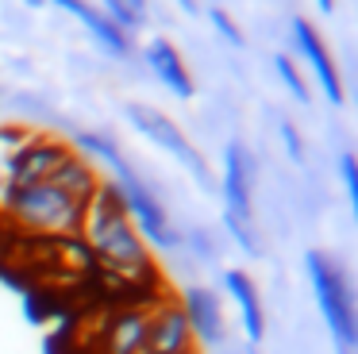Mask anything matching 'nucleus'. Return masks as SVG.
Segmentation results:
<instances>
[{"mask_svg": "<svg viewBox=\"0 0 358 354\" xmlns=\"http://www.w3.org/2000/svg\"><path fill=\"white\" fill-rule=\"evenodd\" d=\"M124 112H127V120H131V127L139 131V135H147L155 146H162L173 162H181V166L196 177V185H201V189H212V185H216V181H212L208 162H204V154L189 143L185 131H181L166 112H158V108H150V104H139V100H135V104H127Z\"/></svg>", "mask_w": 358, "mask_h": 354, "instance_id": "nucleus-5", "label": "nucleus"}, {"mask_svg": "<svg viewBox=\"0 0 358 354\" xmlns=\"http://www.w3.org/2000/svg\"><path fill=\"white\" fill-rule=\"evenodd\" d=\"M0 235H4V215H0Z\"/></svg>", "mask_w": 358, "mask_h": 354, "instance_id": "nucleus-24", "label": "nucleus"}, {"mask_svg": "<svg viewBox=\"0 0 358 354\" xmlns=\"http://www.w3.org/2000/svg\"><path fill=\"white\" fill-rule=\"evenodd\" d=\"M101 12L108 15V20L116 23L124 35H127V31H135V27L143 23V8H135L131 0H101Z\"/></svg>", "mask_w": 358, "mask_h": 354, "instance_id": "nucleus-15", "label": "nucleus"}, {"mask_svg": "<svg viewBox=\"0 0 358 354\" xmlns=\"http://www.w3.org/2000/svg\"><path fill=\"white\" fill-rule=\"evenodd\" d=\"M281 139H285L289 154H293L296 162H304V143H301V135H296V127H293V123H281Z\"/></svg>", "mask_w": 358, "mask_h": 354, "instance_id": "nucleus-19", "label": "nucleus"}, {"mask_svg": "<svg viewBox=\"0 0 358 354\" xmlns=\"http://www.w3.org/2000/svg\"><path fill=\"white\" fill-rule=\"evenodd\" d=\"M73 15H78V20L85 23L89 31H93V38H101V46H104V50H112L116 58H127V54H131V38H127L124 31H120L116 23H112V20H108V15H104L96 4L81 0V4L73 8Z\"/></svg>", "mask_w": 358, "mask_h": 354, "instance_id": "nucleus-14", "label": "nucleus"}, {"mask_svg": "<svg viewBox=\"0 0 358 354\" xmlns=\"http://www.w3.org/2000/svg\"><path fill=\"white\" fill-rule=\"evenodd\" d=\"M73 154V146L66 139H55V135H27V143L12 154L8 162V181H4V192H16V189H27V185H39V181H50L58 166ZM0 192V197H4Z\"/></svg>", "mask_w": 358, "mask_h": 354, "instance_id": "nucleus-7", "label": "nucleus"}, {"mask_svg": "<svg viewBox=\"0 0 358 354\" xmlns=\"http://www.w3.org/2000/svg\"><path fill=\"white\" fill-rule=\"evenodd\" d=\"M224 227L247 254H258L255 239V154L243 143L224 150Z\"/></svg>", "mask_w": 358, "mask_h": 354, "instance_id": "nucleus-4", "label": "nucleus"}, {"mask_svg": "<svg viewBox=\"0 0 358 354\" xmlns=\"http://www.w3.org/2000/svg\"><path fill=\"white\" fill-rule=\"evenodd\" d=\"M24 4H27V8H43L47 0H24Z\"/></svg>", "mask_w": 358, "mask_h": 354, "instance_id": "nucleus-23", "label": "nucleus"}, {"mask_svg": "<svg viewBox=\"0 0 358 354\" xmlns=\"http://www.w3.org/2000/svg\"><path fill=\"white\" fill-rule=\"evenodd\" d=\"M316 4H320V12H331V8H335V0H316Z\"/></svg>", "mask_w": 358, "mask_h": 354, "instance_id": "nucleus-21", "label": "nucleus"}, {"mask_svg": "<svg viewBox=\"0 0 358 354\" xmlns=\"http://www.w3.org/2000/svg\"><path fill=\"white\" fill-rule=\"evenodd\" d=\"M81 243L89 246L96 266L108 269L112 277H120L127 285H155L158 289V269H155V258H150V246L135 231L131 215H127L124 200H120V189L108 177L101 181L96 197L85 208Z\"/></svg>", "mask_w": 358, "mask_h": 354, "instance_id": "nucleus-1", "label": "nucleus"}, {"mask_svg": "<svg viewBox=\"0 0 358 354\" xmlns=\"http://www.w3.org/2000/svg\"><path fill=\"white\" fill-rule=\"evenodd\" d=\"M147 308L150 304H124L96 327V354H143L147 343Z\"/></svg>", "mask_w": 358, "mask_h": 354, "instance_id": "nucleus-9", "label": "nucleus"}, {"mask_svg": "<svg viewBox=\"0 0 358 354\" xmlns=\"http://www.w3.org/2000/svg\"><path fill=\"white\" fill-rule=\"evenodd\" d=\"M339 174H343V189H347L350 215H355V223H358V158L355 154H343L339 158Z\"/></svg>", "mask_w": 358, "mask_h": 354, "instance_id": "nucleus-17", "label": "nucleus"}, {"mask_svg": "<svg viewBox=\"0 0 358 354\" xmlns=\"http://www.w3.org/2000/svg\"><path fill=\"white\" fill-rule=\"evenodd\" d=\"M181 8H185V12H196V0H181Z\"/></svg>", "mask_w": 358, "mask_h": 354, "instance_id": "nucleus-22", "label": "nucleus"}, {"mask_svg": "<svg viewBox=\"0 0 358 354\" xmlns=\"http://www.w3.org/2000/svg\"><path fill=\"white\" fill-rule=\"evenodd\" d=\"M50 4H58V8H66V12H73V8L81 4V0H50Z\"/></svg>", "mask_w": 358, "mask_h": 354, "instance_id": "nucleus-20", "label": "nucleus"}, {"mask_svg": "<svg viewBox=\"0 0 358 354\" xmlns=\"http://www.w3.org/2000/svg\"><path fill=\"white\" fill-rule=\"evenodd\" d=\"M273 66H278V73H281V81H285V89L293 92L301 104H308L312 100V92H308V85H304V77H301V69L293 66V58H285V54H278L273 58Z\"/></svg>", "mask_w": 358, "mask_h": 354, "instance_id": "nucleus-16", "label": "nucleus"}, {"mask_svg": "<svg viewBox=\"0 0 358 354\" xmlns=\"http://www.w3.org/2000/svg\"><path fill=\"white\" fill-rule=\"evenodd\" d=\"M208 20H212V27H216V31H220V35H224L231 46H243V43H247V35L239 31V23H235L231 15L224 12V8H208Z\"/></svg>", "mask_w": 358, "mask_h": 354, "instance_id": "nucleus-18", "label": "nucleus"}, {"mask_svg": "<svg viewBox=\"0 0 358 354\" xmlns=\"http://www.w3.org/2000/svg\"><path fill=\"white\" fill-rule=\"evenodd\" d=\"M147 66L158 73V81L166 85V89L173 92V97L189 100L193 97V77H189L185 62H181V54L173 50V43H166V38H150L147 43Z\"/></svg>", "mask_w": 358, "mask_h": 354, "instance_id": "nucleus-13", "label": "nucleus"}, {"mask_svg": "<svg viewBox=\"0 0 358 354\" xmlns=\"http://www.w3.org/2000/svg\"><path fill=\"white\" fill-rule=\"evenodd\" d=\"M85 200L70 197L66 189L50 181L27 185V189L4 192L0 197V215L4 227L20 231L27 239H73L81 235V220H85Z\"/></svg>", "mask_w": 358, "mask_h": 354, "instance_id": "nucleus-2", "label": "nucleus"}, {"mask_svg": "<svg viewBox=\"0 0 358 354\" xmlns=\"http://www.w3.org/2000/svg\"><path fill=\"white\" fill-rule=\"evenodd\" d=\"M196 339L189 327V316L173 292H162L147 308V343L143 354H193Z\"/></svg>", "mask_w": 358, "mask_h": 354, "instance_id": "nucleus-8", "label": "nucleus"}, {"mask_svg": "<svg viewBox=\"0 0 358 354\" xmlns=\"http://www.w3.org/2000/svg\"><path fill=\"white\" fill-rule=\"evenodd\" d=\"M193 354H196V351H193Z\"/></svg>", "mask_w": 358, "mask_h": 354, "instance_id": "nucleus-25", "label": "nucleus"}, {"mask_svg": "<svg viewBox=\"0 0 358 354\" xmlns=\"http://www.w3.org/2000/svg\"><path fill=\"white\" fill-rule=\"evenodd\" d=\"M224 289H227V297L235 300V308H239L247 339L258 346L266 335V316H262V297H258L255 281H250L243 269H224Z\"/></svg>", "mask_w": 358, "mask_h": 354, "instance_id": "nucleus-12", "label": "nucleus"}, {"mask_svg": "<svg viewBox=\"0 0 358 354\" xmlns=\"http://www.w3.org/2000/svg\"><path fill=\"white\" fill-rule=\"evenodd\" d=\"M293 38H296V50L304 54V62H308L312 73H316V81H320V89H324V97L331 100V104H343L347 97H343L339 69H335L331 54H327L324 35L312 27V20H293Z\"/></svg>", "mask_w": 358, "mask_h": 354, "instance_id": "nucleus-10", "label": "nucleus"}, {"mask_svg": "<svg viewBox=\"0 0 358 354\" xmlns=\"http://www.w3.org/2000/svg\"><path fill=\"white\" fill-rule=\"evenodd\" d=\"M112 185L120 189V200H124V208H127V215H131L135 231L143 235V243H155V246H162V250H173V246L181 243V235L173 231V223H170V215H166L162 200H158L155 192L139 181L135 169L120 174Z\"/></svg>", "mask_w": 358, "mask_h": 354, "instance_id": "nucleus-6", "label": "nucleus"}, {"mask_svg": "<svg viewBox=\"0 0 358 354\" xmlns=\"http://www.w3.org/2000/svg\"><path fill=\"white\" fill-rule=\"evenodd\" d=\"M178 300H181V308H185V316H189L193 339H196V343L216 346L220 339H224V316H220V300L212 297L204 285H189V289L181 292Z\"/></svg>", "mask_w": 358, "mask_h": 354, "instance_id": "nucleus-11", "label": "nucleus"}, {"mask_svg": "<svg viewBox=\"0 0 358 354\" xmlns=\"http://www.w3.org/2000/svg\"><path fill=\"white\" fill-rule=\"evenodd\" d=\"M304 266H308L312 292H316V304L324 312V323L331 327L339 354H358V297H355L350 277L324 250H308Z\"/></svg>", "mask_w": 358, "mask_h": 354, "instance_id": "nucleus-3", "label": "nucleus"}]
</instances>
